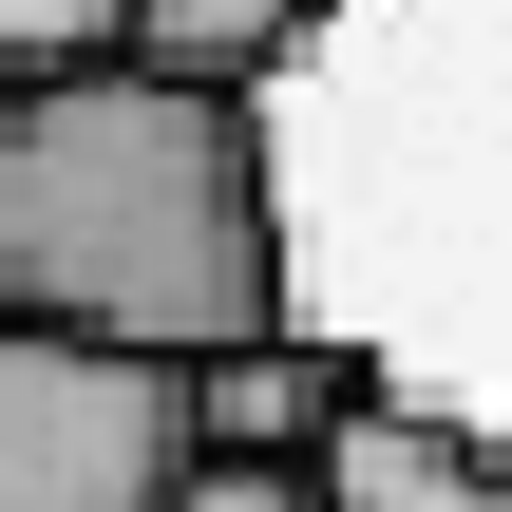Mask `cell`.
<instances>
[{
  "mask_svg": "<svg viewBox=\"0 0 512 512\" xmlns=\"http://www.w3.org/2000/svg\"><path fill=\"white\" fill-rule=\"evenodd\" d=\"M342 512H512V437H475V418H437V399H399V380H361L342 399V437L304 456Z\"/></svg>",
  "mask_w": 512,
  "mask_h": 512,
  "instance_id": "3957f363",
  "label": "cell"
},
{
  "mask_svg": "<svg viewBox=\"0 0 512 512\" xmlns=\"http://www.w3.org/2000/svg\"><path fill=\"white\" fill-rule=\"evenodd\" d=\"M304 19H323V0H133V57H171V76H266V57H304Z\"/></svg>",
  "mask_w": 512,
  "mask_h": 512,
  "instance_id": "5b68a950",
  "label": "cell"
},
{
  "mask_svg": "<svg viewBox=\"0 0 512 512\" xmlns=\"http://www.w3.org/2000/svg\"><path fill=\"white\" fill-rule=\"evenodd\" d=\"M171 512H342V494H323L304 456H190V494H171Z\"/></svg>",
  "mask_w": 512,
  "mask_h": 512,
  "instance_id": "52a82bcc",
  "label": "cell"
},
{
  "mask_svg": "<svg viewBox=\"0 0 512 512\" xmlns=\"http://www.w3.org/2000/svg\"><path fill=\"white\" fill-rule=\"evenodd\" d=\"M133 57V0H0V76H95Z\"/></svg>",
  "mask_w": 512,
  "mask_h": 512,
  "instance_id": "8992f818",
  "label": "cell"
},
{
  "mask_svg": "<svg viewBox=\"0 0 512 512\" xmlns=\"http://www.w3.org/2000/svg\"><path fill=\"white\" fill-rule=\"evenodd\" d=\"M361 399V361L323 342H247V361H190V456H323Z\"/></svg>",
  "mask_w": 512,
  "mask_h": 512,
  "instance_id": "277c9868",
  "label": "cell"
},
{
  "mask_svg": "<svg viewBox=\"0 0 512 512\" xmlns=\"http://www.w3.org/2000/svg\"><path fill=\"white\" fill-rule=\"evenodd\" d=\"M0 323L171 380L285 342V209L247 76H171V57L0 76Z\"/></svg>",
  "mask_w": 512,
  "mask_h": 512,
  "instance_id": "6da1fadb",
  "label": "cell"
},
{
  "mask_svg": "<svg viewBox=\"0 0 512 512\" xmlns=\"http://www.w3.org/2000/svg\"><path fill=\"white\" fill-rule=\"evenodd\" d=\"M171 494H190V380L0 323V512H171Z\"/></svg>",
  "mask_w": 512,
  "mask_h": 512,
  "instance_id": "7a4b0ae2",
  "label": "cell"
}]
</instances>
